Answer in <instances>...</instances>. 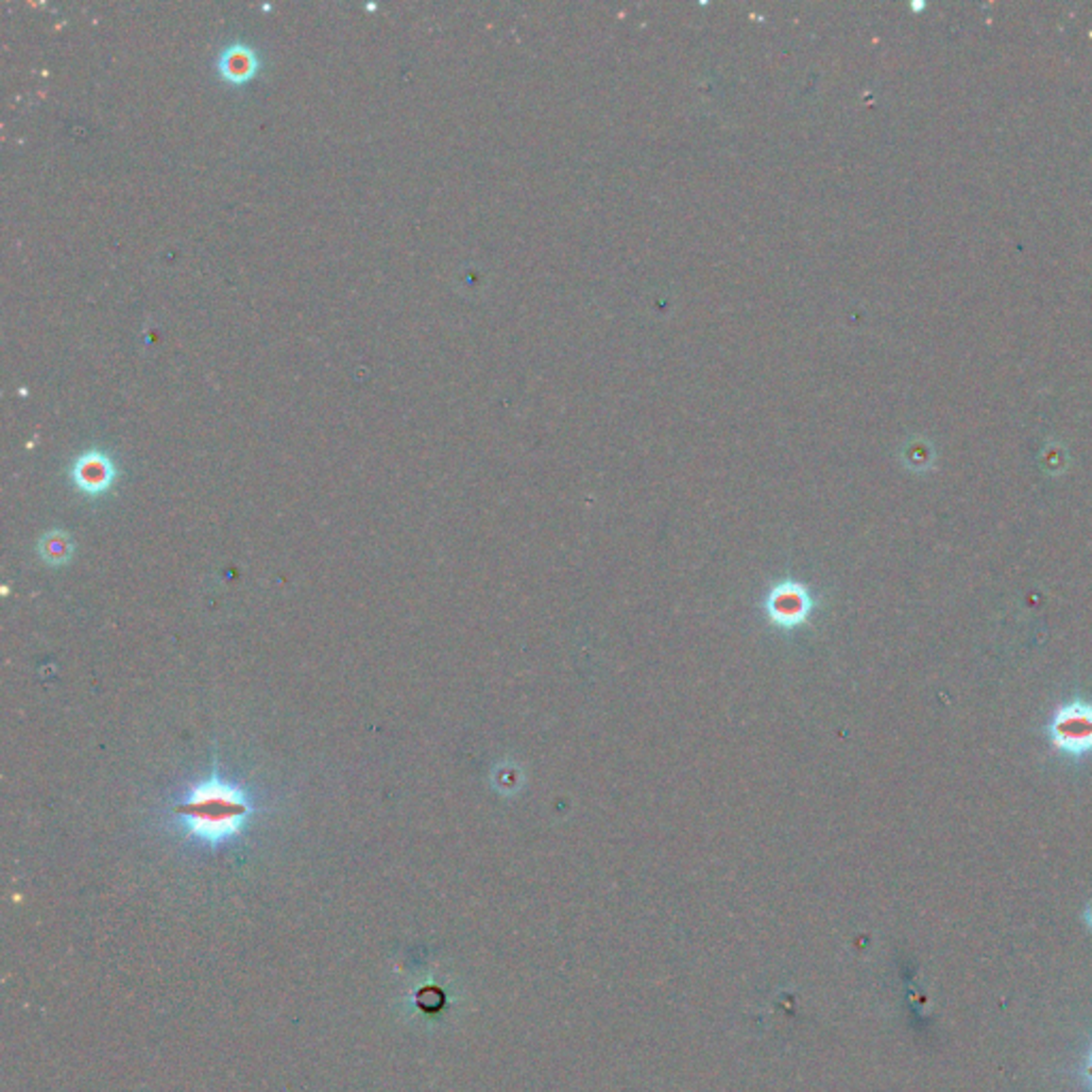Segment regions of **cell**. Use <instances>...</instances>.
Listing matches in <instances>:
<instances>
[{
    "label": "cell",
    "mask_w": 1092,
    "mask_h": 1092,
    "mask_svg": "<svg viewBox=\"0 0 1092 1092\" xmlns=\"http://www.w3.org/2000/svg\"><path fill=\"white\" fill-rule=\"evenodd\" d=\"M1080 1073H1082V1080H1083V1082H1086V1083H1088V1090H1090V1092H1092V1044H1090V1048H1088V1052H1086V1056H1083V1061H1082V1069H1080Z\"/></svg>",
    "instance_id": "6"
},
{
    "label": "cell",
    "mask_w": 1092,
    "mask_h": 1092,
    "mask_svg": "<svg viewBox=\"0 0 1092 1092\" xmlns=\"http://www.w3.org/2000/svg\"><path fill=\"white\" fill-rule=\"evenodd\" d=\"M256 71V56L250 47L235 43L220 58V73L229 81H244Z\"/></svg>",
    "instance_id": "4"
},
{
    "label": "cell",
    "mask_w": 1092,
    "mask_h": 1092,
    "mask_svg": "<svg viewBox=\"0 0 1092 1092\" xmlns=\"http://www.w3.org/2000/svg\"><path fill=\"white\" fill-rule=\"evenodd\" d=\"M1083 922L1088 924V929L1092 930V903L1086 907V912H1083Z\"/></svg>",
    "instance_id": "7"
},
{
    "label": "cell",
    "mask_w": 1092,
    "mask_h": 1092,
    "mask_svg": "<svg viewBox=\"0 0 1092 1092\" xmlns=\"http://www.w3.org/2000/svg\"><path fill=\"white\" fill-rule=\"evenodd\" d=\"M173 813L188 839L220 847L242 837L254 815V807L239 785L212 775L193 785Z\"/></svg>",
    "instance_id": "1"
},
{
    "label": "cell",
    "mask_w": 1092,
    "mask_h": 1092,
    "mask_svg": "<svg viewBox=\"0 0 1092 1092\" xmlns=\"http://www.w3.org/2000/svg\"><path fill=\"white\" fill-rule=\"evenodd\" d=\"M39 555L47 566H64L73 557V540L69 534L54 529L39 540Z\"/></svg>",
    "instance_id": "5"
},
{
    "label": "cell",
    "mask_w": 1092,
    "mask_h": 1092,
    "mask_svg": "<svg viewBox=\"0 0 1092 1092\" xmlns=\"http://www.w3.org/2000/svg\"><path fill=\"white\" fill-rule=\"evenodd\" d=\"M1049 739L1065 756L1080 758L1092 751V705L1069 702L1049 722Z\"/></svg>",
    "instance_id": "2"
},
{
    "label": "cell",
    "mask_w": 1092,
    "mask_h": 1092,
    "mask_svg": "<svg viewBox=\"0 0 1092 1092\" xmlns=\"http://www.w3.org/2000/svg\"><path fill=\"white\" fill-rule=\"evenodd\" d=\"M71 478L81 493L101 495L115 481L113 461L101 451H88L73 463Z\"/></svg>",
    "instance_id": "3"
}]
</instances>
